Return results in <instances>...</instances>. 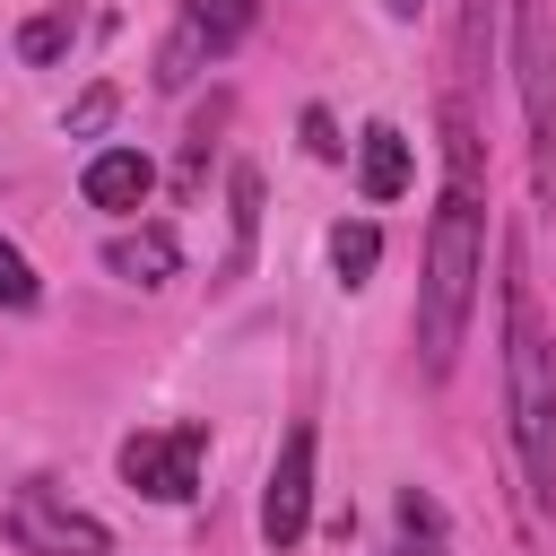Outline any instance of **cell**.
<instances>
[{
	"mask_svg": "<svg viewBox=\"0 0 556 556\" xmlns=\"http://www.w3.org/2000/svg\"><path fill=\"white\" fill-rule=\"evenodd\" d=\"M504 417H513V452L530 478V504H556V339L530 287L521 243L504 252Z\"/></svg>",
	"mask_w": 556,
	"mask_h": 556,
	"instance_id": "6da1fadb",
	"label": "cell"
},
{
	"mask_svg": "<svg viewBox=\"0 0 556 556\" xmlns=\"http://www.w3.org/2000/svg\"><path fill=\"white\" fill-rule=\"evenodd\" d=\"M478 278H486V200H478V174H452L443 200H434L426 278H417V348H426V374H452L460 365V339H469V313H478Z\"/></svg>",
	"mask_w": 556,
	"mask_h": 556,
	"instance_id": "7a4b0ae2",
	"label": "cell"
},
{
	"mask_svg": "<svg viewBox=\"0 0 556 556\" xmlns=\"http://www.w3.org/2000/svg\"><path fill=\"white\" fill-rule=\"evenodd\" d=\"M0 530H9V547H17V556H113V530H104L96 513H78V504H70L52 478L9 486Z\"/></svg>",
	"mask_w": 556,
	"mask_h": 556,
	"instance_id": "3957f363",
	"label": "cell"
},
{
	"mask_svg": "<svg viewBox=\"0 0 556 556\" xmlns=\"http://www.w3.org/2000/svg\"><path fill=\"white\" fill-rule=\"evenodd\" d=\"M513 78H521L539 165H556V9L547 0H513Z\"/></svg>",
	"mask_w": 556,
	"mask_h": 556,
	"instance_id": "277c9868",
	"label": "cell"
},
{
	"mask_svg": "<svg viewBox=\"0 0 556 556\" xmlns=\"http://www.w3.org/2000/svg\"><path fill=\"white\" fill-rule=\"evenodd\" d=\"M200 460H208V426H200V417L122 443V478H130L139 495H156V504H191V495H200Z\"/></svg>",
	"mask_w": 556,
	"mask_h": 556,
	"instance_id": "5b68a950",
	"label": "cell"
},
{
	"mask_svg": "<svg viewBox=\"0 0 556 556\" xmlns=\"http://www.w3.org/2000/svg\"><path fill=\"white\" fill-rule=\"evenodd\" d=\"M252 9H261V0H182L174 35H165V52H156V87H191L208 61H226V52L243 43Z\"/></svg>",
	"mask_w": 556,
	"mask_h": 556,
	"instance_id": "8992f818",
	"label": "cell"
},
{
	"mask_svg": "<svg viewBox=\"0 0 556 556\" xmlns=\"http://www.w3.org/2000/svg\"><path fill=\"white\" fill-rule=\"evenodd\" d=\"M304 530H313V426H287L269 452V478H261V539L287 556V547H304Z\"/></svg>",
	"mask_w": 556,
	"mask_h": 556,
	"instance_id": "52a82bcc",
	"label": "cell"
},
{
	"mask_svg": "<svg viewBox=\"0 0 556 556\" xmlns=\"http://www.w3.org/2000/svg\"><path fill=\"white\" fill-rule=\"evenodd\" d=\"M78 191H87V208L130 217V208L156 191V165H148L139 148H96V156H87V174H78Z\"/></svg>",
	"mask_w": 556,
	"mask_h": 556,
	"instance_id": "ba28073f",
	"label": "cell"
},
{
	"mask_svg": "<svg viewBox=\"0 0 556 556\" xmlns=\"http://www.w3.org/2000/svg\"><path fill=\"white\" fill-rule=\"evenodd\" d=\"M104 269H113L122 287H174L182 243H174V226H122V235L104 243Z\"/></svg>",
	"mask_w": 556,
	"mask_h": 556,
	"instance_id": "9c48e42d",
	"label": "cell"
},
{
	"mask_svg": "<svg viewBox=\"0 0 556 556\" xmlns=\"http://www.w3.org/2000/svg\"><path fill=\"white\" fill-rule=\"evenodd\" d=\"M356 182H365V200L382 208V200H400L408 182H417V156H408V139L391 130V122H374L365 139H356Z\"/></svg>",
	"mask_w": 556,
	"mask_h": 556,
	"instance_id": "30bf717a",
	"label": "cell"
},
{
	"mask_svg": "<svg viewBox=\"0 0 556 556\" xmlns=\"http://www.w3.org/2000/svg\"><path fill=\"white\" fill-rule=\"evenodd\" d=\"M70 43H78V9H70V0H52V9H35V17L17 26V61H26V70H52Z\"/></svg>",
	"mask_w": 556,
	"mask_h": 556,
	"instance_id": "8fae6325",
	"label": "cell"
},
{
	"mask_svg": "<svg viewBox=\"0 0 556 556\" xmlns=\"http://www.w3.org/2000/svg\"><path fill=\"white\" fill-rule=\"evenodd\" d=\"M226 208H235V252H226V278H243V269H252V243H261V174H252V165H235V174H226Z\"/></svg>",
	"mask_w": 556,
	"mask_h": 556,
	"instance_id": "7c38bea8",
	"label": "cell"
},
{
	"mask_svg": "<svg viewBox=\"0 0 556 556\" xmlns=\"http://www.w3.org/2000/svg\"><path fill=\"white\" fill-rule=\"evenodd\" d=\"M374 261H382V226H374V217L330 226V269H339V287H365V278H374Z\"/></svg>",
	"mask_w": 556,
	"mask_h": 556,
	"instance_id": "4fadbf2b",
	"label": "cell"
},
{
	"mask_svg": "<svg viewBox=\"0 0 556 556\" xmlns=\"http://www.w3.org/2000/svg\"><path fill=\"white\" fill-rule=\"evenodd\" d=\"M400 556H443V504L426 486H400Z\"/></svg>",
	"mask_w": 556,
	"mask_h": 556,
	"instance_id": "5bb4252c",
	"label": "cell"
},
{
	"mask_svg": "<svg viewBox=\"0 0 556 556\" xmlns=\"http://www.w3.org/2000/svg\"><path fill=\"white\" fill-rule=\"evenodd\" d=\"M0 304H9V313H35V304H43V278H35V261H26L9 235H0Z\"/></svg>",
	"mask_w": 556,
	"mask_h": 556,
	"instance_id": "9a60e30c",
	"label": "cell"
},
{
	"mask_svg": "<svg viewBox=\"0 0 556 556\" xmlns=\"http://www.w3.org/2000/svg\"><path fill=\"white\" fill-rule=\"evenodd\" d=\"M217 122H226V96H208V113L191 122V139H182V191H200L208 182V148H217Z\"/></svg>",
	"mask_w": 556,
	"mask_h": 556,
	"instance_id": "2e32d148",
	"label": "cell"
},
{
	"mask_svg": "<svg viewBox=\"0 0 556 556\" xmlns=\"http://www.w3.org/2000/svg\"><path fill=\"white\" fill-rule=\"evenodd\" d=\"M113 113H122V96H113V87H87V96H78V104L61 113V130H70V139H96V130H104Z\"/></svg>",
	"mask_w": 556,
	"mask_h": 556,
	"instance_id": "e0dca14e",
	"label": "cell"
},
{
	"mask_svg": "<svg viewBox=\"0 0 556 556\" xmlns=\"http://www.w3.org/2000/svg\"><path fill=\"white\" fill-rule=\"evenodd\" d=\"M304 148H313V156H321V165H339V156H348V148H339V130H330V113H321V104H313V113H304Z\"/></svg>",
	"mask_w": 556,
	"mask_h": 556,
	"instance_id": "ac0fdd59",
	"label": "cell"
},
{
	"mask_svg": "<svg viewBox=\"0 0 556 556\" xmlns=\"http://www.w3.org/2000/svg\"><path fill=\"white\" fill-rule=\"evenodd\" d=\"M382 9H391V17H417V9H426V0H382Z\"/></svg>",
	"mask_w": 556,
	"mask_h": 556,
	"instance_id": "d6986e66",
	"label": "cell"
}]
</instances>
